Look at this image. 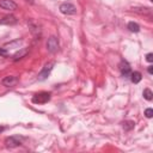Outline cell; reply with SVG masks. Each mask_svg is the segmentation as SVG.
I'll return each instance as SVG.
<instances>
[{
    "instance_id": "obj_1",
    "label": "cell",
    "mask_w": 153,
    "mask_h": 153,
    "mask_svg": "<svg viewBox=\"0 0 153 153\" xmlns=\"http://www.w3.org/2000/svg\"><path fill=\"white\" fill-rule=\"evenodd\" d=\"M54 66H55V62H54V61H49V62H47V63L44 65V67L42 68V71L38 73V75H37V79H38V80H41V81L45 80V79L49 76L50 72L53 71Z\"/></svg>"
},
{
    "instance_id": "obj_2",
    "label": "cell",
    "mask_w": 153,
    "mask_h": 153,
    "mask_svg": "<svg viewBox=\"0 0 153 153\" xmlns=\"http://www.w3.org/2000/svg\"><path fill=\"white\" fill-rule=\"evenodd\" d=\"M51 98V94L49 92H38L32 97V103L35 104H44L49 102Z\"/></svg>"
},
{
    "instance_id": "obj_3",
    "label": "cell",
    "mask_w": 153,
    "mask_h": 153,
    "mask_svg": "<svg viewBox=\"0 0 153 153\" xmlns=\"http://www.w3.org/2000/svg\"><path fill=\"white\" fill-rule=\"evenodd\" d=\"M59 48H60V44H59L57 37L50 36V37L48 38V41H47V49H48V51H50V53H56V51L59 50Z\"/></svg>"
},
{
    "instance_id": "obj_4",
    "label": "cell",
    "mask_w": 153,
    "mask_h": 153,
    "mask_svg": "<svg viewBox=\"0 0 153 153\" xmlns=\"http://www.w3.org/2000/svg\"><path fill=\"white\" fill-rule=\"evenodd\" d=\"M60 11L63 14H75L76 13V7L72 2H63L60 5Z\"/></svg>"
},
{
    "instance_id": "obj_5",
    "label": "cell",
    "mask_w": 153,
    "mask_h": 153,
    "mask_svg": "<svg viewBox=\"0 0 153 153\" xmlns=\"http://www.w3.org/2000/svg\"><path fill=\"white\" fill-rule=\"evenodd\" d=\"M22 142H23V139L19 136H10L5 140V143L7 147H17V146H20Z\"/></svg>"
},
{
    "instance_id": "obj_6",
    "label": "cell",
    "mask_w": 153,
    "mask_h": 153,
    "mask_svg": "<svg viewBox=\"0 0 153 153\" xmlns=\"http://www.w3.org/2000/svg\"><path fill=\"white\" fill-rule=\"evenodd\" d=\"M17 82H18V78L14 76V75H7V76H5V78L1 80V84H2L4 86H6V87H12V86H14Z\"/></svg>"
},
{
    "instance_id": "obj_7",
    "label": "cell",
    "mask_w": 153,
    "mask_h": 153,
    "mask_svg": "<svg viewBox=\"0 0 153 153\" xmlns=\"http://www.w3.org/2000/svg\"><path fill=\"white\" fill-rule=\"evenodd\" d=\"M0 7L4 10H8V11H14L17 10V4L12 0H0Z\"/></svg>"
},
{
    "instance_id": "obj_8",
    "label": "cell",
    "mask_w": 153,
    "mask_h": 153,
    "mask_svg": "<svg viewBox=\"0 0 153 153\" xmlns=\"http://www.w3.org/2000/svg\"><path fill=\"white\" fill-rule=\"evenodd\" d=\"M120 71H121V73H122V75H123L124 78H128V76L130 75V73H131L130 66H129V63H128L127 61H122V62L120 63Z\"/></svg>"
},
{
    "instance_id": "obj_9",
    "label": "cell",
    "mask_w": 153,
    "mask_h": 153,
    "mask_svg": "<svg viewBox=\"0 0 153 153\" xmlns=\"http://www.w3.org/2000/svg\"><path fill=\"white\" fill-rule=\"evenodd\" d=\"M16 23H17V19L12 14H7V16H5V17H2L0 19V24L1 25H13Z\"/></svg>"
},
{
    "instance_id": "obj_10",
    "label": "cell",
    "mask_w": 153,
    "mask_h": 153,
    "mask_svg": "<svg viewBox=\"0 0 153 153\" xmlns=\"http://www.w3.org/2000/svg\"><path fill=\"white\" fill-rule=\"evenodd\" d=\"M133 10L136 13H140V14H143V16H148V17L152 16V10L149 7H142V6H140V7H134Z\"/></svg>"
},
{
    "instance_id": "obj_11",
    "label": "cell",
    "mask_w": 153,
    "mask_h": 153,
    "mask_svg": "<svg viewBox=\"0 0 153 153\" xmlns=\"http://www.w3.org/2000/svg\"><path fill=\"white\" fill-rule=\"evenodd\" d=\"M129 76H130V80H131L134 84L140 82V81H141V79H142V75H141V73H140V72H131Z\"/></svg>"
},
{
    "instance_id": "obj_12",
    "label": "cell",
    "mask_w": 153,
    "mask_h": 153,
    "mask_svg": "<svg viewBox=\"0 0 153 153\" xmlns=\"http://www.w3.org/2000/svg\"><path fill=\"white\" fill-rule=\"evenodd\" d=\"M128 29H129V31H131V32H139V31H140L139 24H137V23H134V22L128 23Z\"/></svg>"
},
{
    "instance_id": "obj_13",
    "label": "cell",
    "mask_w": 153,
    "mask_h": 153,
    "mask_svg": "<svg viewBox=\"0 0 153 153\" xmlns=\"http://www.w3.org/2000/svg\"><path fill=\"white\" fill-rule=\"evenodd\" d=\"M27 49H22L20 51H18V53H16L14 55H13V60L14 61H17V60H19V59H22L23 56H25L26 54H27Z\"/></svg>"
},
{
    "instance_id": "obj_14",
    "label": "cell",
    "mask_w": 153,
    "mask_h": 153,
    "mask_svg": "<svg viewBox=\"0 0 153 153\" xmlns=\"http://www.w3.org/2000/svg\"><path fill=\"white\" fill-rule=\"evenodd\" d=\"M142 94H143V98H145L146 100H152V99H153V92H152L149 88H145Z\"/></svg>"
},
{
    "instance_id": "obj_15",
    "label": "cell",
    "mask_w": 153,
    "mask_h": 153,
    "mask_svg": "<svg viewBox=\"0 0 153 153\" xmlns=\"http://www.w3.org/2000/svg\"><path fill=\"white\" fill-rule=\"evenodd\" d=\"M134 126H135V123H134L133 121H124V122H123V128H124L126 130H130V129H133Z\"/></svg>"
},
{
    "instance_id": "obj_16",
    "label": "cell",
    "mask_w": 153,
    "mask_h": 153,
    "mask_svg": "<svg viewBox=\"0 0 153 153\" xmlns=\"http://www.w3.org/2000/svg\"><path fill=\"white\" fill-rule=\"evenodd\" d=\"M145 116H146L147 118H151V117L153 116V110H152L151 108L146 109V110H145Z\"/></svg>"
},
{
    "instance_id": "obj_17",
    "label": "cell",
    "mask_w": 153,
    "mask_h": 153,
    "mask_svg": "<svg viewBox=\"0 0 153 153\" xmlns=\"http://www.w3.org/2000/svg\"><path fill=\"white\" fill-rule=\"evenodd\" d=\"M146 60H147L148 62H152V61H153V54H152V53H148V54L146 55Z\"/></svg>"
},
{
    "instance_id": "obj_18",
    "label": "cell",
    "mask_w": 153,
    "mask_h": 153,
    "mask_svg": "<svg viewBox=\"0 0 153 153\" xmlns=\"http://www.w3.org/2000/svg\"><path fill=\"white\" fill-rule=\"evenodd\" d=\"M0 55H7V50L5 49V48H0Z\"/></svg>"
},
{
    "instance_id": "obj_19",
    "label": "cell",
    "mask_w": 153,
    "mask_h": 153,
    "mask_svg": "<svg viewBox=\"0 0 153 153\" xmlns=\"http://www.w3.org/2000/svg\"><path fill=\"white\" fill-rule=\"evenodd\" d=\"M147 71H148V73H149V74H153V66H148Z\"/></svg>"
},
{
    "instance_id": "obj_20",
    "label": "cell",
    "mask_w": 153,
    "mask_h": 153,
    "mask_svg": "<svg viewBox=\"0 0 153 153\" xmlns=\"http://www.w3.org/2000/svg\"><path fill=\"white\" fill-rule=\"evenodd\" d=\"M4 129H5V128H4V127H0V131H2V130H4Z\"/></svg>"
},
{
    "instance_id": "obj_21",
    "label": "cell",
    "mask_w": 153,
    "mask_h": 153,
    "mask_svg": "<svg viewBox=\"0 0 153 153\" xmlns=\"http://www.w3.org/2000/svg\"><path fill=\"white\" fill-rule=\"evenodd\" d=\"M151 1H153V0H151Z\"/></svg>"
}]
</instances>
